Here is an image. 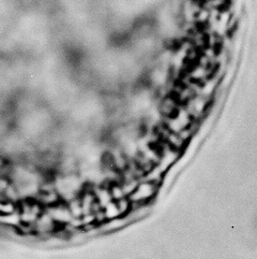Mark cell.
Segmentation results:
<instances>
[{
    "label": "cell",
    "mask_w": 257,
    "mask_h": 259,
    "mask_svg": "<svg viewBox=\"0 0 257 259\" xmlns=\"http://www.w3.org/2000/svg\"><path fill=\"white\" fill-rule=\"evenodd\" d=\"M160 184L141 178L134 192L128 196L132 205H146L149 204L160 189Z\"/></svg>",
    "instance_id": "6da1fadb"
}]
</instances>
